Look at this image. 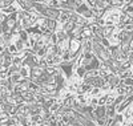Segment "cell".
<instances>
[{
	"label": "cell",
	"instance_id": "cell-1",
	"mask_svg": "<svg viewBox=\"0 0 133 126\" xmlns=\"http://www.w3.org/2000/svg\"><path fill=\"white\" fill-rule=\"evenodd\" d=\"M19 74L21 76V78H27L28 76H29V68H27L25 65H23L19 69Z\"/></svg>",
	"mask_w": 133,
	"mask_h": 126
},
{
	"label": "cell",
	"instance_id": "cell-2",
	"mask_svg": "<svg viewBox=\"0 0 133 126\" xmlns=\"http://www.w3.org/2000/svg\"><path fill=\"white\" fill-rule=\"evenodd\" d=\"M76 73H77L79 77H84L85 76V66H79L76 69Z\"/></svg>",
	"mask_w": 133,
	"mask_h": 126
},
{
	"label": "cell",
	"instance_id": "cell-3",
	"mask_svg": "<svg viewBox=\"0 0 133 126\" xmlns=\"http://www.w3.org/2000/svg\"><path fill=\"white\" fill-rule=\"evenodd\" d=\"M15 47H16V49H17V51L23 49V48H24V41H23V40H17V41H16V44H15Z\"/></svg>",
	"mask_w": 133,
	"mask_h": 126
},
{
	"label": "cell",
	"instance_id": "cell-4",
	"mask_svg": "<svg viewBox=\"0 0 133 126\" xmlns=\"http://www.w3.org/2000/svg\"><path fill=\"white\" fill-rule=\"evenodd\" d=\"M100 90H101L100 88H96V86H95V88H92V90H91V94H92V96H97V94L100 93Z\"/></svg>",
	"mask_w": 133,
	"mask_h": 126
},
{
	"label": "cell",
	"instance_id": "cell-5",
	"mask_svg": "<svg viewBox=\"0 0 133 126\" xmlns=\"http://www.w3.org/2000/svg\"><path fill=\"white\" fill-rule=\"evenodd\" d=\"M125 12H127V13H129V15H133V5H129V7H127Z\"/></svg>",
	"mask_w": 133,
	"mask_h": 126
},
{
	"label": "cell",
	"instance_id": "cell-6",
	"mask_svg": "<svg viewBox=\"0 0 133 126\" xmlns=\"http://www.w3.org/2000/svg\"><path fill=\"white\" fill-rule=\"evenodd\" d=\"M125 31H133V25L132 24H127L125 25Z\"/></svg>",
	"mask_w": 133,
	"mask_h": 126
},
{
	"label": "cell",
	"instance_id": "cell-7",
	"mask_svg": "<svg viewBox=\"0 0 133 126\" xmlns=\"http://www.w3.org/2000/svg\"><path fill=\"white\" fill-rule=\"evenodd\" d=\"M3 44H4V40H3L2 36H0V45H3Z\"/></svg>",
	"mask_w": 133,
	"mask_h": 126
},
{
	"label": "cell",
	"instance_id": "cell-8",
	"mask_svg": "<svg viewBox=\"0 0 133 126\" xmlns=\"http://www.w3.org/2000/svg\"><path fill=\"white\" fill-rule=\"evenodd\" d=\"M105 3H108V4H112V0H104Z\"/></svg>",
	"mask_w": 133,
	"mask_h": 126
},
{
	"label": "cell",
	"instance_id": "cell-9",
	"mask_svg": "<svg viewBox=\"0 0 133 126\" xmlns=\"http://www.w3.org/2000/svg\"><path fill=\"white\" fill-rule=\"evenodd\" d=\"M116 120H118V121H123V117H121V116H117V118Z\"/></svg>",
	"mask_w": 133,
	"mask_h": 126
}]
</instances>
